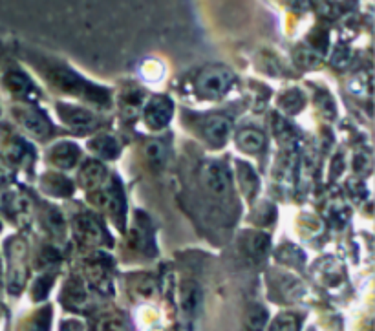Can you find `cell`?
Wrapping results in <instances>:
<instances>
[{"label": "cell", "instance_id": "cell-6", "mask_svg": "<svg viewBox=\"0 0 375 331\" xmlns=\"http://www.w3.org/2000/svg\"><path fill=\"white\" fill-rule=\"evenodd\" d=\"M24 257H26V245L22 244L21 240H15L13 245H11V269H9L8 282L9 293H13V295H18L24 288V280H26Z\"/></svg>", "mask_w": 375, "mask_h": 331}, {"label": "cell", "instance_id": "cell-14", "mask_svg": "<svg viewBox=\"0 0 375 331\" xmlns=\"http://www.w3.org/2000/svg\"><path fill=\"white\" fill-rule=\"evenodd\" d=\"M236 143H238V147H240L242 150L253 154L262 150L264 145H266V138H264L262 132L257 130V128H245V130H242L240 134H238Z\"/></svg>", "mask_w": 375, "mask_h": 331}, {"label": "cell", "instance_id": "cell-25", "mask_svg": "<svg viewBox=\"0 0 375 331\" xmlns=\"http://www.w3.org/2000/svg\"><path fill=\"white\" fill-rule=\"evenodd\" d=\"M50 320H52V313H50V310L46 308V310L39 311V313L35 315V318L31 320L30 330L28 331H50Z\"/></svg>", "mask_w": 375, "mask_h": 331}, {"label": "cell", "instance_id": "cell-7", "mask_svg": "<svg viewBox=\"0 0 375 331\" xmlns=\"http://www.w3.org/2000/svg\"><path fill=\"white\" fill-rule=\"evenodd\" d=\"M57 112H59L62 121H65L66 125L72 128V130L88 132V130H92V128L97 125L94 113L88 112V110H84V108H79V106L59 105L57 106Z\"/></svg>", "mask_w": 375, "mask_h": 331}, {"label": "cell", "instance_id": "cell-21", "mask_svg": "<svg viewBox=\"0 0 375 331\" xmlns=\"http://www.w3.org/2000/svg\"><path fill=\"white\" fill-rule=\"evenodd\" d=\"M269 247H271V242L267 235H258L257 232V235L251 236L247 242L249 253L254 254V257H266V254L269 253Z\"/></svg>", "mask_w": 375, "mask_h": 331}, {"label": "cell", "instance_id": "cell-17", "mask_svg": "<svg viewBox=\"0 0 375 331\" xmlns=\"http://www.w3.org/2000/svg\"><path fill=\"white\" fill-rule=\"evenodd\" d=\"M43 187L46 192H52L55 196H70L72 184L61 176H44Z\"/></svg>", "mask_w": 375, "mask_h": 331}, {"label": "cell", "instance_id": "cell-11", "mask_svg": "<svg viewBox=\"0 0 375 331\" xmlns=\"http://www.w3.org/2000/svg\"><path fill=\"white\" fill-rule=\"evenodd\" d=\"M48 159L59 169H72L79 162V147L70 141H61L50 148Z\"/></svg>", "mask_w": 375, "mask_h": 331}, {"label": "cell", "instance_id": "cell-28", "mask_svg": "<svg viewBox=\"0 0 375 331\" xmlns=\"http://www.w3.org/2000/svg\"><path fill=\"white\" fill-rule=\"evenodd\" d=\"M99 331H127V326L119 317H105L99 322Z\"/></svg>", "mask_w": 375, "mask_h": 331}, {"label": "cell", "instance_id": "cell-4", "mask_svg": "<svg viewBox=\"0 0 375 331\" xmlns=\"http://www.w3.org/2000/svg\"><path fill=\"white\" fill-rule=\"evenodd\" d=\"M97 203L101 207H105L110 214H112L118 225H123V216H125V198H123V191L116 179H110L105 187L97 192Z\"/></svg>", "mask_w": 375, "mask_h": 331}, {"label": "cell", "instance_id": "cell-5", "mask_svg": "<svg viewBox=\"0 0 375 331\" xmlns=\"http://www.w3.org/2000/svg\"><path fill=\"white\" fill-rule=\"evenodd\" d=\"M52 81L57 84V86H61L62 90L70 94H79V96H92L96 101L105 99V92H99L97 88L90 86L88 83H84L83 79L74 75L72 72L68 70H55L52 75Z\"/></svg>", "mask_w": 375, "mask_h": 331}, {"label": "cell", "instance_id": "cell-27", "mask_svg": "<svg viewBox=\"0 0 375 331\" xmlns=\"http://www.w3.org/2000/svg\"><path fill=\"white\" fill-rule=\"evenodd\" d=\"M145 152H147V157L152 163H162L163 156H165V148H163V145L159 141H152V143L147 145Z\"/></svg>", "mask_w": 375, "mask_h": 331}, {"label": "cell", "instance_id": "cell-22", "mask_svg": "<svg viewBox=\"0 0 375 331\" xmlns=\"http://www.w3.org/2000/svg\"><path fill=\"white\" fill-rule=\"evenodd\" d=\"M280 105H282V108L288 110L289 113H295L302 108V105H304V97L301 96L298 90H291V92H288L282 99H280Z\"/></svg>", "mask_w": 375, "mask_h": 331}, {"label": "cell", "instance_id": "cell-12", "mask_svg": "<svg viewBox=\"0 0 375 331\" xmlns=\"http://www.w3.org/2000/svg\"><path fill=\"white\" fill-rule=\"evenodd\" d=\"M106 178V169L99 162H88L79 172V181L88 191L101 187Z\"/></svg>", "mask_w": 375, "mask_h": 331}, {"label": "cell", "instance_id": "cell-15", "mask_svg": "<svg viewBox=\"0 0 375 331\" xmlns=\"http://www.w3.org/2000/svg\"><path fill=\"white\" fill-rule=\"evenodd\" d=\"M65 301L68 302L70 308H84V304L88 302L86 289H84L83 282L79 280H72L65 289Z\"/></svg>", "mask_w": 375, "mask_h": 331}, {"label": "cell", "instance_id": "cell-10", "mask_svg": "<svg viewBox=\"0 0 375 331\" xmlns=\"http://www.w3.org/2000/svg\"><path fill=\"white\" fill-rule=\"evenodd\" d=\"M74 231L77 238L88 245H99L103 238H105V232H103L99 223L92 216H88V214L77 216L74 220Z\"/></svg>", "mask_w": 375, "mask_h": 331}, {"label": "cell", "instance_id": "cell-24", "mask_svg": "<svg viewBox=\"0 0 375 331\" xmlns=\"http://www.w3.org/2000/svg\"><path fill=\"white\" fill-rule=\"evenodd\" d=\"M238 172H240L242 185H244L245 191L249 192V196H251V194H253V192H254V189L258 187L257 176L253 174V170L249 169L247 165H240V169H238Z\"/></svg>", "mask_w": 375, "mask_h": 331}, {"label": "cell", "instance_id": "cell-29", "mask_svg": "<svg viewBox=\"0 0 375 331\" xmlns=\"http://www.w3.org/2000/svg\"><path fill=\"white\" fill-rule=\"evenodd\" d=\"M48 222H50V225H52L53 231H59V232L65 231V222H62L61 214L57 213V211H52V213H50Z\"/></svg>", "mask_w": 375, "mask_h": 331}, {"label": "cell", "instance_id": "cell-3", "mask_svg": "<svg viewBox=\"0 0 375 331\" xmlns=\"http://www.w3.org/2000/svg\"><path fill=\"white\" fill-rule=\"evenodd\" d=\"M172 101L165 96H157L145 105L143 118L145 123L149 125L152 130H162L169 125L170 118H172Z\"/></svg>", "mask_w": 375, "mask_h": 331}, {"label": "cell", "instance_id": "cell-20", "mask_svg": "<svg viewBox=\"0 0 375 331\" xmlns=\"http://www.w3.org/2000/svg\"><path fill=\"white\" fill-rule=\"evenodd\" d=\"M267 331H298V318L293 313H282L273 320Z\"/></svg>", "mask_w": 375, "mask_h": 331}, {"label": "cell", "instance_id": "cell-2", "mask_svg": "<svg viewBox=\"0 0 375 331\" xmlns=\"http://www.w3.org/2000/svg\"><path fill=\"white\" fill-rule=\"evenodd\" d=\"M201 178H203V184H206L207 191L214 196L223 198L231 192V176H229V170L223 163L220 162H209L203 170H201Z\"/></svg>", "mask_w": 375, "mask_h": 331}, {"label": "cell", "instance_id": "cell-1", "mask_svg": "<svg viewBox=\"0 0 375 331\" xmlns=\"http://www.w3.org/2000/svg\"><path fill=\"white\" fill-rule=\"evenodd\" d=\"M233 81H235V74L225 66H209L206 70L198 75L196 88L198 92L203 94L207 97H218L231 88Z\"/></svg>", "mask_w": 375, "mask_h": 331}, {"label": "cell", "instance_id": "cell-18", "mask_svg": "<svg viewBox=\"0 0 375 331\" xmlns=\"http://www.w3.org/2000/svg\"><path fill=\"white\" fill-rule=\"evenodd\" d=\"M269 320V315L262 305H254L247 313V331H264Z\"/></svg>", "mask_w": 375, "mask_h": 331}, {"label": "cell", "instance_id": "cell-13", "mask_svg": "<svg viewBox=\"0 0 375 331\" xmlns=\"http://www.w3.org/2000/svg\"><path fill=\"white\" fill-rule=\"evenodd\" d=\"M179 296H181V310H184V313L189 315V317L196 315L201 304V289L198 288V284L185 282L181 286V295Z\"/></svg>", "mask_w": 375, "mask_h": 331}, {"label": "cell", "instance_id": "cell-26", "mask_svg": "<svg viewBox=\"0 0 375 331\" xmlns=\"http://www.w3.org/2000/svg\"><path fill=\"white\" fill-rule=\"evenodd\" d=\"M349 90L355 96H362V94L370 92V77L366 74H357L352 79V83H349Z\"/></svg>", "mask_w": 375, "mask_h": 331}, {"label": "cell", "instance_id": "cell-8", "mask_svg": "<svg viewBox=\"0 0 375 331\" xmlns=\"http://www.w3.org/2000/svg\"><path fill=\"white\" fill-rule=\"evenodd\" d=\"M15 113H17L18 121L22 123V127L31 134H35L37 138H48L52 134V125H50L48 118L40 113L39 110L30 108V106H21Z\"/></svg>", "mask_w": 375, "mask_h": 331}, {"label": "cell", "instance_id": "cell-30", "mask_svg": "<svg viewBox=\"0 0 375 331\" xmlns=\"http://www.w3.org/2000/svg\"><path fill=\"white\" fill-rule=\"evenodd\" d=\"M61 331H84V324L81 322V320H75V318H72V320H66V322H62Z\"/></svg>", "mask_w": 375, "mask_h": 331}, {"label": "cell", "instance_id": "cell-23", "mask_svg": "<svg viewBox=\"0 0 375 331\" xmlns=\"http://www.w3.org/2000/svg\"><path fill=\"white\" fill-rule=\"evenodd\" d=\"M295 59L298 61V64L306 66V68H315V66L319 64V55L311 48H298L295 52Z\"/></svg>", "mask_w": 375, "mask_h": 331}, {"label": "cell", "instance_id": "cell-16", "mask_svg": "<svg viewBox=\"0 0 375 331\" xmlns=\"http://www.w3.org/2000/svg\"><path fill=\"white\" fill-rule=\"evenodd\" d=\"M90 148L94 152L99 154L101 157H116L119 154L118 141L113 140L112 135H99L90 141Z\"/></svg>", "mask_w": 375, "mask_h": 331}, {"label": "cell", "instance_id": "cell-19", "mask_svg": "<svg viewBox=\"0 0 375 331\" xmlns=\"http://www.w3.org/2000/svg\"><path fill=\"white\" fill-rule=\"evenodd\" d=\"M6 84L13 94H21V96H26V94L33 92V84L30 83V79L22 74H8L6 75Z\"/></svg>", "mask_w": 375, "mask_h": 331}, {"label": "cell", "instance_id": "cell-9", "mask_svg": "<svg viewBox=\"0 0 375 331\" xmlns=\"http://www.w3.org/2000/svg\"><path fill=\"white\" fill-rule=\"evenodd\" d=\"M229 132H231V121L222 113L211 116L203 123V135L214 147H220V145L225 143L227 138H229Z\"/></svg>", "mask_w": 375, "mask_h": 331}]
</instances>
